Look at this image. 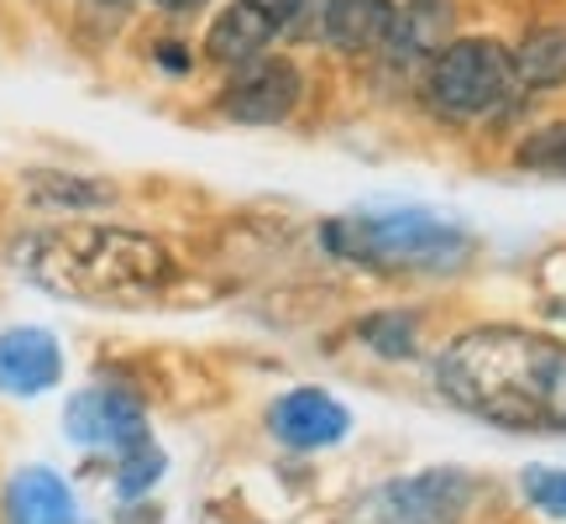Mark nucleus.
<instances>
[{"mask_svg":"<svg viewBox=\"0 0 566 524\" xmlns=\"http://www.w3.org/2000/svg\"><path fill=\"white\" fill-rule=\"evenodd\" d=\"M451 409L514 436H566V342L530 325H472L436 357Z\"/></svg>","mask_w":566,"mask_h":524,"instance_id":"1","label":"nucleus"},{"mask_svg":"<svg viewBox=\"0 0 566 524\" xmlns=\"http://www.w3.org/2000/svg\"><path fill=\"white\" fill-rule=\"evenodd\" d=\"M11 262L21 279L90 310H147L184 279L179 252L163 237L116 221L38 226L11 247Z\"/></svg>","mask_w":566,"mask_h":524,"instance_id":"2","label":"nucleus"},{"mask_svg":"<svg viewBox=\"0 0 566 524\" xmlns=\"http://www.w3.org/2000/svg\"><path fill=\"white\" fill-rule=\"evenodd\" d=\"M321 252L373 279H451L462 273L478 237L436 210H352L321 221Z\"/></svg>","mask_w":566,"mask_h":524,"instance_id":"3","label":"nucleus"},{"mask_svg":"<svg viewBox=\"0 0 566 524\" xmlns=\"http://www.w3.org/2000/svg\"><path fill=\"white\" fill-rule=\"evenodd\" d=\"M420 101L430 105V116H441L451 126L504 116L509 105L520 101L514 53L499 38H451L424 63Z\"/></svg>","mask_w":566,"mask_h":524,"instance_id":"4","label":"nucleus"},{"mask_svg":"<svg viewBox=\"0 0 566 524\" xmlns=\"http://www.w3.org/2000/svg\"><path fill=\"white\" fill-rule=\"evenodd\" d=\"M478 499V478L462 467H424L388 478L357 499L346 524H457Z\"/></svg>","mask_w":566,"mask_h":524,"instance_id":"5","label":"nucleus"},{"mask_svg":"<svg viewBox=\"0 0 566 524\" xmlns=\"http://www.w3.org/2000/svg\"><path fill=\"white\" fill-rule=\"evenodd\" d=\"M304 95H310V84H304L300 63L283 59V53H263V59H252L226 74L216 111L231 126H283L294 122Z\"/></svg>","mask_w":566,"mask_h":524,"instance_id":"6","label":"nucleus"},{"mask_svg":"<svg viewBox=\"0 0 566 524\" xmlns=\"http://www.w3.org/2000/svg\"><path fill=\"white\" fill-rule=\"evenodd\" d=\"M63 436L74 446H84V451L122 457V451H132V446H142L153 436V430H147V404H142L132 388L90 384L63 404Z\"/></svg>","mask_w":566,"mask_h":524,"instance_id":"7","label":"nucleus"},{"mask_svg":"<svg viewBox=\"0 0 566 524\" xmlns=\"http://www.w3.org/2000/svg\"><path fill=\"white\" fill-rule=\"evenodd\" d=\"M268 436L289 451H331L352 436V409L331 388L300 384L268 404Z\"/></svg>","mask_w":566,"mask_h":524,"instance_id":"8","label":"nucleus"},{"mask_svg":"<svg viewBox=\"0 0 566 524\" xmlns=\"http://www.w3.org/2000/svg\"><path fill=\"white\" fill-rule=\"evenodd\" d=\"M63 384V346L48 325H6L0 331V394L38 399Z\"/></svg>","mask_w":566,"mask_h":524,"instance_id":"9","label":"nucleus"},{"mask_svg":"<svg viewBox=\"0 0 566 524\" xmlns=\"http://www.w3.org/2000/svg\"><path fill=\"white\" fill-rule=\"evenodd\" d=\"M394 11H399V0H321L315 38L342 59L384 53L388 32H394Z\"/></svg>","mask_w":566,"mask_h":524,"instance_id":"10","label":"nucleus"},{"mask_svg":"<svg viewBox=\"0 0 566 524\" xmlns=\"http://www.w3.org/2000/svg\"><path fill=\"white\" fill-rule=\"evenodd\" d=\"M451 27H457V6L451 0H399L394 11V32H388L384 53L388 63H430L451 42Z\"/></svg>","mask_w":566,"mask_h":524,"instance_id":"11","label":"nucleus"},{"mask_svg":"<svg viewBox=\"0 0 566 524\" xmlns=\"http://www.w3.org/2000/svg\"><path fill=\"white\" fill-rule=\"evenodd\" d=\"M279 38V27L263 17V11H252L247 0H231V6H221L216 17H210V27H205V59L216 63V69H242V63L263 59L268 42Z\"/></svg>","mask_w":566,"mask_h":524,"instance_id":"12","label":"nucleus"},{"mask_svg":"<svg viewBox=\"0 0 566 524\" xmlns=\"http://www.w3.org/2000/svg\"><path fill=\"white\" fill-rule=\"evenodd\" d=\"M6 524H80V499L53 467H21L6 483Z\"/></svg>","mask_w":566,"mask_h":524,"instance_id":"13","label":"nucleus"},{"mask_svg":"<svg viewBox=\"0 0 566 524\" xmlns=\"http://www.w3.org/2000/svg\"><path fill=\"white\" fill-rule=\"evenodd\" d=\"M509 53H514V80H520V95H551V90H562L566 84V21L530 27Z\"/></svg>","mask_w":566,"mask_h":524,"instance_id":"14","label":"nucleus"},{"mask_svg":"<svg viewBox=\"0 0 566 524\" xmlns=\"http://www.w3.org/2000/svg\"><path fill=\"white\" fill-rule=\"evenodd\" d=\"M27 200L63 210V216H84V210L116 205V189L95 174H27Z\"/></svg>","mask_w":566,"mask_h":524,"instance_id":"15","label":"nucleus"},{"mask_svg":"<svg viewBox=\"0 0 566 524\" xmlns=\"http://www.w3.org/2000/svg\"><path fill=\"white\" fill-rule=\"evenodd\" d=\"M352 336L363 342V352L384 357V363L420 357V315L415 310H373V315L352 325Z\"/></svg>","mask_w":566,"mask_h":524,"instance_id":"16","label":"nucleus"},{"mask_svg":"<svg viewBox=\"0 0 566 524\" xmlns=\"http://www.w3.org/2000/svg\"><path fill=\"white\" fill-rule=\"evenodd\" d=\"M163 467H168V457L158 451V441L147 436L142 446H132V451H122L116 457V499H142V493H153V488L163 483Z\"/></svg>","mask_w":566,"mask_h":524,"instance_id":"17","label":"nucleus"},{"mask_svg":"<svg viewBox=\"0 0 566 524\" xmlns=\"http://www.w3.org/2000/svg\"><path fill=\"white\" fill-rule=\"evenodd\" d=\"M514 163H520V168H535V174H562L566 179V122L530 132V137L520 142Z\"/></svg>","mask_w":566,"mask_h":524,"instance_id":"18","label":"nucleus"},{"mask_svg":"<svg viewBox=\"0 0 566 524\" xmlns=\"http://www.w3.org/2000/svg\"><path fill=\"white\" fill-rule=\"evenodd\" d=\"M525 499L535 509H546L556 520H566V467H525Z\"/></svg>","mask_w":566,"mask_h":524,"instance_id":"19","label":"nucleus"},{"mask_svg":"<svg viewBox=\"0 0 566 524\" xmlns=\"http://www.w3.org/2000/svg\"><path fill=\"white\" fill-rule=\"evenodd\" d=\"M247 6H252V11H263V17L283 32V27H294V21L304 17V6H310V0H247Z\"/></svg>","mask_w":566,"mask_h":524,"instance_id":"20","label":"nucleus"},{"mask_svg":"<svg viewBox=\"0 0 566 524\" xmlns=\"http://www.w3.org/2000/svg\"><path fill=\"white\" fill-rule=\"evenodd\" d=\"M153 63L168 69V74H189V69H195V59H189L184 42H153Z\"/></svg>","mask_w":566,"mask_h":524,"instance_id":"21","label":"nucleus"},{"mask_svg":"<svg viewBox=\"0 0 566 524\" xmlns=\"http://www.w3.org/2000/svg\"><path fill=\"white\" fill-rule=\"evenodd\" d=\"M153 6H158L163 17H200L210 0H153Z\"/></svg>","mask_w":566,"mask_h":524,"instance_id":"22","label":"nucleus"},{"mask_svg":"<svg viewBox=\"0 0 566 524\" xmlns=\"http://www.w3.org/2000/svg\"><path fill=\"white\" fill-rule=\"evenodd\" d=\"M95 6H116V11H122V6H132V0H95Z\"/></svg>","mask_w":566,"mask_h":524,"instance_id":"23","label":"nucleus"}]
</instances>
